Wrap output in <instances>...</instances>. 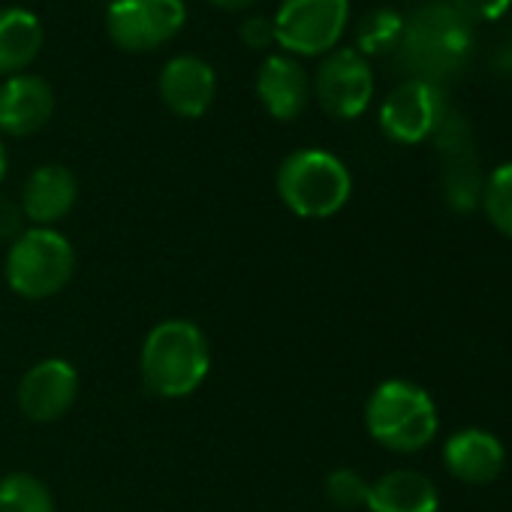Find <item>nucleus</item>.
Here are the masks:
<instances>
[{
	"instance_id": "nucleus-1",
	"label": "nucleus",
	"mask_w": 512,
	"mask_h": 512,
	"mask_svg": "<svg viewBox=\"0 0 512 512\" xmlns=\"http://www.w3.org/2000/svg\"><path fill=\"white\" fill-rule=\"evenodd\" d=\"M470 49L473 25L449 7V0H428L404 16V37L395 49V61L410 79L437 85L461 70Z\"/></svg>"
},
{
	"instance_id": "nucleus-2",
	"label": "nucleus",
	"mask_w": 512,
	"mask_h": 512,
	"mask_svg": "<svg viewBox=\"0 0 512 512\" xmlns=\"http://www.w3.org/2000/svg\"><path fill=\"white\" fill-rule=\"evenodd\" d=\"M139 371L151 395L166 401L187 398L211 371V344L196 323L181 317L163 320L142 341Z\"/></svg>"
},
{
	"instance_id": "nucleus-3",
	"label": "nucleus",
	"mask_w": 512,
	"mask_h": 512,
	"mask_svg": "<svg viewBox=\"0 0 512 512\" xmlns=\"http://www.w3.org/2000/svg\"><path fill=\"white\" fill-rule=\"evenodd\" d=\"M275 187L281 202L305 220L335 217L353 193V175L341 157L323 148H299L278 166Z\"/></svg>"
},
{
	"instance_id": "nucleus-4",
	"label": "nucleus",
	"mask_w": 512,
	"mask_h": 512,
	"mask_svg": "<svg viewBox=\"0 0 512 512\" xmlns=\"http://www.w3.org/2000/svg\"><path fill=\"white\" fill-rule=\"evenodd\" d=\"M368 434L389 452L410 455L425 449L440 428L434 398L410 380L380 383L365 404Z\"/></svg>"
},
{
	"instance_id": "nucleus-5",
	"label": "nucleus",
	"mask_w": 512,
	"mask_h": 512,
	"mask_svg": "<svg viewBox=\"0 0 512 512\" xmlns=\"http://www.w3.org/2000/svg\"><path fill=\"white\" fill-rule=\"evenodd\" d=\"M4 275L16 296L31 302L52 299L76 275V250L55 226H28L7 250Z\"/></svg>"
},
{
	"instance_id": "nucleus-6",
	"label": "nucleus",
	"mask_w": 512,
	"mask_h": 512,
	"mask_svg": "<svg viewBox=\"0 0 512 512\" xmlns=\"http://www.w3.org/2000/svg\"><path fill=\"white\" fill-rule=\"evenodd\" d=\"M278 46L293 58H323L338 49L350 0H281L272 16Z\"/></svg>"
},
{
	"instance_id": "nucleus-7",
	"label": "nucleus",
	"mask_w": 512,
	"mask_h": 512,
	"mask_svg": "<svg viewBox=\"0 0 512 512\" xmlns=\"http://www.w3.org/2000/svg\"><path fill=\"white\" fill-rule=\"evenodd\" d=\"M187 22L184 0H112L106 7L109 40L130 52H154L175 40Z\"/></svg>"
},
{
	"instance_id": "nucleus-8",
	"label": "nucleus",
	"mask_w": 512,
	"mask_h": 512,
	"mask_svg": "<svg viewBox=\"0 0 512 512\" xmlns=\"http://www.w3.org/2000/svg\"><path fill=\"white\" fill-rule=\"evenodd\" d=\"M311 94L329 118L356 121L374 100V70L356 49H335L323 55Z\"/></svg>"
},
{
	"instance_id": "nucleus-9",
	"label": "nucleus",
	"mask_w": 512,
	"mask_h": 512,
	"mask_svg": "<svg viewBox=\"0 0 512 512\" xmlns=\"http://www.w3.org/2000/svg\"><path fill=\"white\" fill-rule=\"evenodd\" d=\"M449 112L440 85L422 79H404L380 106V130L395 145H419L434 136Z\"/></svg>"
},
{
	"instance_id": "nucleus-10",
	"label": "nucleus",
	"mask_w": 512,
	"mask_h": 512,
	"mask_svg": "<svg viewBox=\"0 0 512 512\" xmlns=\"http://www.w3.org/2000/svg\"><path fill=\"white\" fill-rule=\"evenodd\" d=\"M16 398H19V410L31 422H43V425L58 422L73 410L79 398V371L61 356L40 359L19 380Z\"/></svg>"
},
{
	"instance_id": "nucleus-11",
	"label": "nucleus",
	"mask_w": 512,
	"mask_h": 512,
	"mask_svg": "<svg viewBox=\"0 0 512 512\" xmlns=\"http://www.w3.org/2000/svg\"><path fill=\"white\" fill-rule=\"evenodd\" d=\"M157 91L163 106L178 118H202L217 97V76L196 55H175L163 64Z\"/></svg>"
},
{
	"instance_id": "nucleus-12",
	"label": "nucleus",
	"mask_w": 512,
	"mask_h": 512,
	"mask_svg": "<svg viewBox=\"0 0 512 512\" xmlns=\"http://www.w3.org/2000/svg\"><path fill=\"white\" fill-rule=\"evenodd\" d=\"M55 115V91L43 76L19 73L0 85V133L25 139L40 133Z\"/></svg>"
},
{
	"instance_id": "nucleus-13",
	"label": "nucleus",
	"mask_w": 512,
	"mask_h": 512,
	"mask_svg": "<svg viewBox=\"0 0 512 512\" xmlns=\"http://www.w3.org/2000/svg\"><path fill=\"white\" fill-rule=\"evenodd\" d=\"M256 97L275 121H296L311 103V76L299 58L275 52L256 70Z\"/></svg>"
},
{
	"instance_id": "nucleus-14",
	"label": "nucleus",
	"mask_w": 512,
	"mask_h": 512,
	"mask_svg": "<svg viewBox=\"0 0 512 512\" xmlns=\"http://www.w3.org/2000/svg\"><path fill=\"white\" fill-rule=\"evenodd\" d=\"M79 199V178L64 163L37 166L22 187V211L34 226H55L64 220Z\"/></svg>"
},
{
	"instance_id": "nucleus-15",
	"label": "nucleus",
	"mask_w": 512,
	"mask_h": 512,
	"mask_svg": "<svg viewBox=\"0 0 512 512\" xmlns=\"http://www.w3.org/2000/svg\"><path fill=\"white\" fill-rule=\"evenodd\" d=\"M506 461L503 443L485 428H461L443 446L446 470L467 485H488L500 476Z\"/></svg>"
},
{
	"instance_id": "nucleus-16",
	"label": "nucleus",
	"mask_w": 512,
	"mask_h": 512,
	"mask_svg": "<svg viewBox=\"0 0 512 512\" xmlns=\"http://www.w3.org/2000/svg\"><path fill=\"white\" fill-rule=\"evenodd\" d=\"M368 512H437V485L419 470H389L368 488Z\"/></svg>"
},
{
	"instance_id": "nucleus-17",
	"label": "nucleus",
	"mask_w": 512,
	"mask_h": 512,
	"mask_svg": "<svg viewBox=\"0 0 512 512\" xmlns=\"http://www.w3.org/2000/svg\"><path fill=\"white\" fill-rule=\"evenodd\" d=\"M43 25L31 10L4 7L0 10V76H19L43 52Z\"/></svg>"
},
{
	"instance_id": "nucleus-18",
	"label": "nucleus",
	"mask_w": 512,
	"mask_h": 512,
	"mask_svg": "<svg viewBox=\"0 0 512 512\" xmlns=\"http://www.w3.org/2000/svg\"><path fill=\"white\" fill-rule=\"evenodd\" d=\"M401 37H404V13L392 7H377L359 19L353 49L362 58H386V55H395Z\"/></svg>"
},
{
	"instance_id": "nucleus-19",
	"label": "nucleus",
	"mask_w": 512,
	"mask_h": 512,
	"mask_svg": "<svg viewBox=\"0 0 512 512\" xmlns=\"http://www.w3.org/2000/svg\"><path fill=\"white\" fill-rule=\"evenodd\" d=\"M0 512H55L52 488L25 470L0 479Z\"/></svg>"
},
{
	"instance_id": "nucleus-20",
	"label": "nucleus",
	"mask_w": 512,
	"mask_h": 512,
	"mask_svg": "<svg viewBox=\"0 0 512 512\" xmlns=\"http://www.w3.org/2000/svg\"><path fill=\"white\" fill-rule=\"evenodd\" d=\"M482 187H485V178L479 175L476 160L470 154L449 157L446 172H443V199L452 211L464 214L482 205Z\"/></svg>"
},
{
	"instance_id": "nucleus-21",
	"label": "nucleus",
	"mask_w": 512,
	"mask_h": 512,
	"mask_svg": "<svg viewBox=\"0 0 512 512\" xmlns=\"http://www.w3.org/2000/svg\"><path fill=\"white\" fill-rule=\"evenodd\" d=\"M482 208L485 217L497 232L512 238V163L497 166L482 187Z\"/></svg>"
},
{
	"instance_id": "nucleus-22",
	"label": "nucleus",
	"mask_w": 512,
	"mask_h": 512,
	"mask_svg": "<svg viewBox=\"0 0 512 512\" xmlns=\"http://www.w3.org/2000/svg\"><path fill=\"white\" fill-rule=\"evenodd\" d=\"M368 488L371 482L353 470V467H338L326 476V497L338 506V509H359L368 503Z\"/></svg>"
},
{
	"instance_id": "nucleus-23",
	"label": "nucleus",
	"mask_w": 512,
	"mask_h": 512,
	"mask_svg": "<svg viewBox=\"0 0 512 512\" xmlns=\"http://www.w3.org/2000/svg\"><path fill=\"white\" fill-rule=\"evenodd\" d=\"M431 139H434L437 148L446 154V160H449V157H464V154H470V148H473L467 121H464L458 112H452V109L443 115V121H440V127L434 130Z\"/></svg>"
},
{
	"instance_id": "nucleus-24",
	"label": "nucleus",
	"mask_w": 512,
	"mask_h": 512,
	"mask_svg": "<svg viewBox=\"0 0 512 512\" xmlns=\"http://www.w3.org/2000/svg\"><path fill=\"white\" fill-rule=\"evenodd\" d=\"M449 7L470 25H479V22H497L500 16H506L512 0H449Z\"/></svg>"
},
{
	"instance_id": "nucleus-25",
	"label": "nucleus",
	"mask_w": 512,
	"mask_h": 512,
	"mask_svg": "<svg viewBox=\"0 0 512 512\" xmlns=\"http://www.w3.org/2000/svg\"><path fill=\"white\" fill-rule=\"evenodd\" d=\"M238 37L253 52H269L272 46H278L272 16H250V19H244L241 28H238Z\"/></svg>"
},
{
	"instance_id": "nucleus-26",
	"label": "nucleus",
	"mask_w": 512,
	"mask_h": 512,
	"mask_svg": "<svg viewBox=\"0 0 512 512\" xmlns=\"http://www.w3.org/2000/svg\"><path fill=\"white\" fill-rule=\"evenodd\" d=\"M25 223H28V217H25L22 205L10 196H0V241L13 244L28 229Z\"/></svg>"
},
{
	"instance_id": "nucleus-27",
	"label": "nucleus",
	"mask_w": 512,
	"mask_h": 512,
	"mask_svg": "<svg viewBox=\"0 0 512 512\" xmlns=\"http://www.w3.org/2000/svg\"><path fill=\"white\" fill-rule=\"evenodd\" d=\"M208 4L214 10H223V13H244L256 4V0H208Z\"/></svg>"
},
{
	"instance_id": "nucleus-28",
	"label": "nucleus",
	"mask_w": 512,
	"mask_h": 512,
	"mask_svg": "<svg viewBox=\"0 0 512 512\" xmlns=\"http://www.w3.org/2000/svg\"><path fill=\"white\" fill-rule=\"evenodd\" d=\"M7 166H10V160H7V148H4V142H0V184H4V178H7Z\"/></svg>"
}]
</instances>
